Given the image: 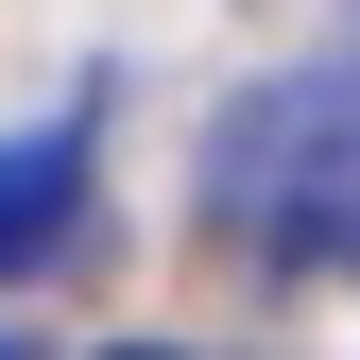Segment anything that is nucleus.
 I'll return each mask as SVG.
<instances>
[{"label":"nucleus","mask_w":360,"mask_h":360,"mask_svg":"<svg viewBox=\"0 0 360 360\" xmlns=\"http://www.w3.org/2000/svg\"><path fill=\"white\" fill-rule=\"evenodd\" d=\"M206 223L257 275H343V240H360V86L343 69H275L206 138Z\"/></svg>","instance_id":"f257e3e1"},{"label":"nucleus","mask_w":360,"mask_h":360,"mask_svg":"<svg viewBox=\"0 0 360 360\" xmlns=\"http://www.w3.org/2000/svg\"><path fill=\"white\" fill-rule=\"evenodd\" d=\"M86 223V138H0V275H34Z\"/></svg>","instance_id":"f03ea898"}]
</instances>
